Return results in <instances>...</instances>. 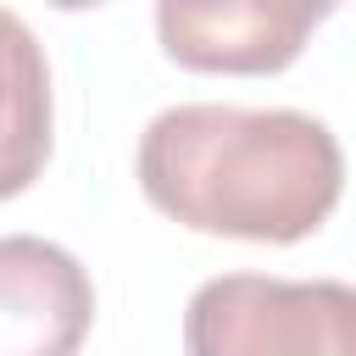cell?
I'll use <instances>...</instances> for the list:
<instances>
[{"instance_id":"3957f363","label":"cell","mask_w":356,"mask_h":356,"mask_svg":"<svg viewBox=\"0 0 356 356\" xmlns=\"http://www.w3.org/2000/svg\"><path fill=\"white\" fill-rule=\"evenodd\" d=\"M95 323V284L72 250L0 234V356H78Z\"/></svg>"},{"instance_id":"8992f818","label":"cell","mask_w":356,"mask_h":356,"mask_svg":"<svg viewBox=\"0 0 356 356\" xmlns=\"http://www.w3.org/2000/svg\"><path fill=\"white\" fill-rule=\"evenodd\" d=\"M250 6H261L267 17H278V22H289V28H300V33H312L328 11H339L345 0H250Z\"/></svg>"},{"instance_id":"5b68a950","label":"cell","mask_w":356,"mask_h":356,"mask_svg":"<svg viewBox=\"0 0 356 356\" xmlns=\"http://www.w3.org/2000/svg\"><path fill=\"white\" fill-rule=\"evenodd\" d=\"M50 161V67L33 28L0 6V200L22 195Z\"/></svg>"},{"instance_id":"7a4b0ae2","label":"cell","mask_w":356,"mask_h":356,"mask_svg":"<svg viewBox=\"0 0 356 356\" xmlns=\"http://www.w3.org/2000/svg\"><path fill=\"white\" fill-rule=\"evenodd\" d=\"M189 356H356V284L222 273L189 295Z\"/></svg>"},{"instance_id":"277c9868","label":"cell","mask_w":356,"mask_h":356,"mask_svg":"<svg viewBox=\"0 0 356 356\" xmlns=\"http://www.w3.org/2000/svg\"><path fill=\"white\" fill-rule=\"evenodd\" d=\"M156 33L189 72H284L312 39L250 0H156Z\"/></svg>"},{"instance_id":"52a82bcc","label":"cell","mask_w":356,"mask_h":356,"mask_svg":"<svg viewBox=\"0 0 356 356\" xmlns=\"http://www.w3.org/2000/svg\"><path fill=\"white\" fill-rule=\"evenodd\" d=\"M50 6H61V11H83V6H100V0H50Z\"/></svg>"},{"instance_id":"6da1fadb","label":"cell","mask_w":356,"mask_h":356,"mask_svg":"<svg viewBox=\"0 0 356 356\" xmlns=\"http://www.w3.org/2000/svg\"><path fill=\"white\" fill-rule=\"evenodd\" d=\"M139 189L195 234L295 245L345 195V150L328 122L289 106L189 100L139 134Z\"/></svg>"}]
</instances>
